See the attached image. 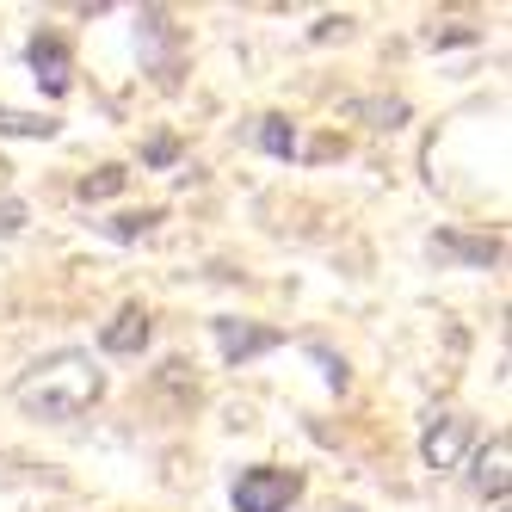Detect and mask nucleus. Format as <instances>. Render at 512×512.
<instances>
[{
  "label": "nucleus",
  "mask_w": 512,
  "mask_h": 512,
  "mask_svg": "<svg viewBox=\"0 0 512 512\" xmlns=\"http://www.w3.org/2000/svg\"><path fill=\"white\" fill-rule=\"evenodd\" d=\"M13 401L31 414V420H50V426H68L93 414L105 401V371L99 358L81 352V346H62V352H44L38 364H25L19 383H13Z\"/></svg>",
  "instance_id": "nucleus-1"
},
{
  "label": "nucleus",
  "mask_w": 512,
  "mask_h": 512,
  "mask_svg": "<svg viewBox=\"0 0 512 512\" xmlns=\"http://www.w3.org/2000/svg\"><path fill=\"white\" fill-rule=\"evenodd\" d=\"M506 482H512V438L506 432H494L482 451H475V469H469V488L482 494V500H506Z\"/></svg>",
  "instance_id": "nucleus-7"
},
{
  "label": "nucleus",
  "mask_w": 512,
  "mask_h": 512,
  "mask_svg": "<svg viewBox=\"0 0 512 512\" xmlns=\"http://www.w3.org/2000/svg\"><path fill=\"white\" fill-rule=\"evenodd\" d=\"M297 494H303V475L297 469L253 463V469H241V482H235V512H290Z\"/></svg>",
  "instance_id": "nucleus-2"
},
{
  "label": "nucleus",
  "mask_w": 512,
  "mask_h": 512,
  "mask_svg": "<svg viewBox=\"0 0 512 512\" xmlns=\"http://www.w3.org/2000/svg\"><path fill=\"white\" fill-rule=\"evenodd\" d=\"M142 161H149V167H173V161H179V142H173V136H155L149 149H142Z\"/></svg>",
  "instance_id": "nucleus-14"
},
{
  "label": "nucleus",
  "mask_w": 512,
  "mask_h": 512,
  "mask_svg": "<svg viewBox=\"0 0 512 512\" xmlns=\"http://www.w3.org/2000/svg\"><path fill=\"white\" fill-rule=\"evenodd\" d=\"M469 438H475L469 414H432L426 432H420V463L426 469H457L469 457Z\"/></svg>",
  "instance_id": "nucleus-3"
},
{
  "label": "nucleus",
  "mask_w": 512,
  "mask_h": 512,
  "mask_svg": "<svg viewBox=\"0 0 512 512\" xmlns=\"http://www.w3.org/2000/svg\"><path fill=\"white\" fill-rule=\"evenodd\" d=\"M340 118L371 124V130H401V124H408V99H395V93H364V99H346V105H340Z\"/></svg>",
  "instance_id": "nucleus-9"
},
{
  "label": "nucleus",
  "mask_w": 512,
  "mask_h": 512,
  "mask_svg": "<svg viewBox=\"0 0 512 512\" xmlns=\"http://www.w3.org/2000/svg\"><path fill=\"white\" fill-rule=\"evenodd\" d=\"M25 229V204L19 198H0V235H19Z\"/></svg>",
  "instance_id": "nucleus-16"
},
{
  "label": "nucleus",
  "mask_w": 512,
  "mask_h": 512,
  "mask_svg": "<svg viewBox=\"0 0 512 512\" xmlns=\"http://www.w3.org/2000/svg\"><path fill=\"white\" fill-rule=\"evenodd\" d=\"M253 142H260L266 155L290 161V155H297V124H290V118H278V112H266V118H253Z\"/></svg>",
  "instance_id": "nucleus-10"
},
{
  "label": "nucleus",
  "mask_w": 512,
  "mask_h": 512,
  "mask_svg": "<svg viewBox=\"0 0 512 512\" xmlns=\"http://www.w3.org/2000/svg\"><path fill=\"white\" fill-rule=\"evenodd\" d=\"M426 44H432V50H438V44H475V31H469V25H432Z\"/></svg>",
  "instance_id": "nucleus-15"
},
{
  "label": "nucleus",
  "mask_w": 512,
  "mask_h": 512,
  "mask_svg": "<svg viewBox=\"0 0 512 512\" xmlns=\"http://www.w3.org/2000/svg\"><path fill=\"white\" fill-rule=\"evenodd\" d=\"M149 340H155V321H149V309H136V303H124L112 321L99 327V352H112V358H136Z\"/></svg>",
  "instance_id": "nucleus-8"
},
{
  "label": "nucleus",
  "mask_w": 512,
  "mask_h": 512,
  "mask_svg": "<svg viewBox=\"0 0 512 512\" xmlns=\"http://www.w3.org/2000/svg\"><path fill=\"white\" fill-rule=\"evenodd\" d=\"M155 223H161V210H142V216H112V223H105V235H112V241H142Z\"/></svg>",
  "instance_id": "nucleus-13"
},
{
  "label": "nucleus",
  "mask_w": 512,
  "mask_h": 512,
  "mask_svg": "<svg viewBox=\"0 0 512 512\" xmlns=\"http://www.w3.org/2000/svg\"><path fill=\"white\" fill-rule=\"evenodd\" d=\"M494 512H506V506H494Z\"/></svg>",
  "instance_id": "nucleus-19"
},
{
  "label": "nucleus",
  "mask_w": 512,
  "mask_h": 512,
  "mask_svg": "<svg viewBox=\"0 0 512 512\" xmlns=\"http://www.w3.org/2000/svg\"><path fill=\"white\" fill-rule=\"evenodd\" d=\"M25 62H31V81H38L44 93H68V81H75V62H68L62 31H38V38L25 44Z\"/></svg>",
  "instance_id": "nucleus-5"
},
{
  "label": "nucleus",
  "mask_w": 512,
  "mask_h": 512,
  "mask_svg": "<svg viewBox=\"0 0 512 512\" xmlns=\"http://www.w3.org/2000/svg\"><path fill=\"white\" fill-rule=\"evenodd\" d=\"M62 124L44 118V112H13V105H0V136H19V142H50Z\"/></svg>",
  "instance_id": "nucleus-11"
},
{
  "label": "nucleus",
  "mask_w": 512,
  "mask_h": 512,
  "mask_svg": "<svg viewBox=\"0 0 512 512\" xmlns=\"http://www.w3.org/2000/svg\"><path fill=\"white\" fill-rule=\"evenodd\" d=\"M432 266H494L500 260V235H463V229H438L426 241Z\"/></svg>",
  "instance_id": "nucleus-6"
},
{
  "label": "nucleus",
  "mask_w": 512,
  "mask_h": 512,
  "mask_svg": "<svg viewBox=\"0 0 512 512\" xmlns=\"http://www.w3.org/2000/svg\"><path fill=\"white\" fill-rule=\"evenodd\" d=\"M346 25H352V19H334V13H327V19H315V31H309V38H315V44H327V38H346Z\"/></svg>",
  "instance_id": "nucleus-17"
},
{
  "label": "nucleus",
  "mask_w": 512,
  "mask_h": 512,
  "mask_svg": "<svg viewBox=\"0 0 512 512\" xmlns=\"http://www.w3.org/2000/svg\"><path fill=\"white\" fill-rule=\"evenodd\" d=\"M327 512H358V506H327Z\"/></svg>",
  "instance_id": "nucleus-18"
},
{
  "label": "nucleus",
  "mask_w": 512,
  "mask_h": 512,
  "mask_svg": "<svg viewBox=\"0 0 512 512\" xmlns=\"http://www.w3.org/2000/svg\"><path fill=\"white\" fill-rule=\"evenodd\" d=\"M210 334H216V346H223V364H247V358H260V352H278V346H284L278 327L241 321V315H216Z\"/></svg>",
  "instance_id": "nucleus-4"
},
{
  "label": "nucleus",
  "mask_w": 512,
  "mask_h": 512,
  "mask_svg": "<svg viewBox=\"0 0 512 512\" xmlns=\"http://www.w3.org/2000/svg\"><path fill=\"white\" fill-rule=\"evenodd\" d=\"M124 186H130V173H124V167H99V173H87V179H81L75 192H81V198L93 204V198H118Z\"/></svg>",
  "instance_id": "nucleus-12"
}]
</instances>
